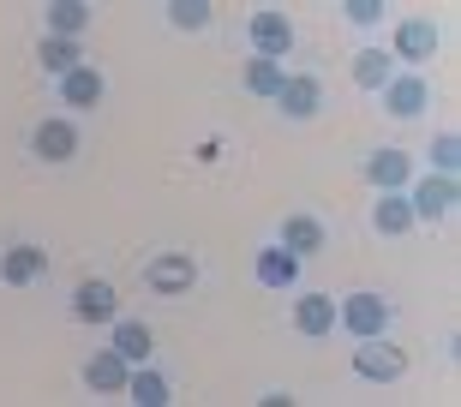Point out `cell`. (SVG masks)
<instances>
[{
    "mask_svg": "<svg viewBox=\"0 0 461 407\" xmlns=\"http://www.w3.org/2000/svg\"><path fill=\"white\" fill-rule=\"evenodd\" d=\"M342 323L354 330L359 341H377V336H384V323H390V300H384V294H348V300H342Z\"/></svg>",
    "mask_w": 461,
    "mask_h": 407,
    "instance_id": "6da1fadb",
    "label": "cell"
},
{
    "mask_svg": "<svg viewBox=\"0 0 461 407\" xmlns=\"http://www.w3.org/2000/svg\"><path fill=\"white\" fill-rule=\"evenodd\" d=\"M252 49H258V60H288V49H294L288 13H258L252 18Z\"/></svg>",
    "mask_w": 461,
    "mask_h": 407,
    "instance_id": "7a4b0ae2",
    "label": "cell"
},
{
    "mask_svg": "<svg viewBox=\"0 0 461 407\" xmlns=\"http://www.w3.org/2000/svg\"><path fill=\"white\" fill-rule=\"evenodd\" d=\"M192 276H198V270H192V252H162L150 270H144V282H150L156 294H186Z\"/></svg>",
    "mask_w": 461,
    "mask_h": 407,
    "instance_id": "3957f363",
    "label": "cell"
},
{
    "mask_svg": "<svg viewBox=\"0 0 461 407\" xmlns=\"http://www.w3.org/2000/svg\"><path fill=\"white\" fill-rule=\"evenodd\" d=\"M318 102H324L318 78H282V90H276V108H282L288 120H312V114H318Z\"/></svg>",
    "mask_w": 461,
    "mask_h": 407,
    "instance_id": "277c9868",
    "label": "cell"
},
{
    "mask_svg": "<svg viewBox=\"0 0 461 407\" xmlns=\"http://www.w3.org/2000/svg\"><path fill=\"white\" fill-rule=\"evenodd\" d=\"M258 282H264V288H294V282H300V258H294L288 246H264V252H258Z\"/></svg>",
    "mask_w": 461,
    "mask_h": 407,
    "instance_id": "5b68a950",
    "label": "cell"
},
{
    "mask_svg": "<svg viewBox=\"0 0 461 407\" xmlns=\"http://www.w3.org/2000/svg\"><path fill=\"white\" fill-rule=\"evenodd\" d=\"M31 144H36V156H42V162H72V150H78V132H72L67 120H42Z\"/></svg>",
    "mask_w": 461,
    "mask_h": 407,
    "instance_id": "8992f818",
    "label": "cell"
},
{
    "mask_svg": "<svg viewBox=\"0 0 461 407\" xmlns=\"http://www.w3.org/2000/svg\"><path fill=\"white\" fill-rule=\"evenodd\" d=\"M42 270H49V252H42V246H13V252L0 258V282H13V288L36 282Z\"/></svg>",
    "mask_w": 461,
    "mask_h": 407,
    "instance_id": "52a82bcc",
    "label": "cell"
},
{
    "mask_svg": "<svg viewBox=\"0 0 461 407\" xmlns=\"http://www.w3.org/2000/svg\"><path fill=\"white\" fill-rule=\"evenodd\" d=\"M354 372L372 377V384H390V377L408 372V359H402V348H359V354H354Z\"/></svg>",
    "mask_w": 461,
    "mask_h": 407,
    "instance_id": "ba28073f",
    "label": "cell"
},
{
    "mask_svg": "<svg viewBox=\"0 0 461 407\" xmlns=\"http://www.w3.org/2000/svg\"><path fill=\"white\" fill-rule=\"evenodd\" d=\"M413 216H426V222H438V216H449V210H456V180H449V174H438V180H426V186L413 192Z\"/></svg>",
    "mask_w": 461,
    "mask_h": 407,
    "instance_id": "9c48e42d",
    "label": "cell"
},
{
    "mask_svg": "<svg viewBox=\"0 0 461 407\" xmlns=\"http://www.w3.org/2000/svg\"><path fill=\"white\" fill-rule=\"evenodd\" d=\"M72 318L108 323L114 318V288H108V282H78V294H72Z\"/></svg>",
    "mask_w": 461,
    "mask_h": 407,
    "instance_id": "30bf717a",
    "label": "cell"
},
{
    "mask_svg": "<svg viewBox=\"0 0 461 407\" xmlns=\"http://www.w3.org/2000/svg\"><path fill=\"white\" fill-rule=\"evenodd\" d=\"M294 330H300V336H330V330H336V300L306 294V300L294 305Z\"/></svg>",
    "mask_w": 461,
    "mask_h": 407,
    "instance_id": "8fae6325",
    "label": "cell"
},
{
    "mask_svg": "<svg viewBox=\"0 0 461 407\" xmlns=\"http://www.w3.org/2000/svg\"><path fill=\"white\" fill-rule=\"evenodd\" d=\"M60 96H67V108H96L103 102V72L96 67H78L60 78Z\"/></svg>",
    "mask_w": 461,
    "mask_h": 407,
    "instance_id": "7c38bea8",
    "label": "cell"
},
{
    "mask_svg": "<svg viewBox=\"0 0 461 407\" xmlns=\"http://www.w3.org/2000/svg\"><path fill=\"white\" fill-rule=\"evenodd\" d=\"M431 49H438V31H431L426 18H408V24L395 31V54H402V60H431Z\"/></svg>",
    "mask_w": 461,
    "mask_h": 407,
    "instance_id": "4fadbf2b",
    "label": "cell"
},
{
    "mask_svg": "<svg viewBox=\"0 0 461 407\" xmlns=\"http://www.w3.org/2000/svg\"><path fill=\"white\" fill-rule=\"evenodd\" d=\"M126 377H132V372H126V359H120L114 348H108V354H96V359L85 366V384H90V390H108V395L126 390Z\"/></svg>",
    "mask_w": 461,
    "mask_h": 407,
    "instance_id": "5bb4252c",
    "label": "cell"
},
{
    "mask_svg": "<svg viewBox=\"0 0 461 407\" xmlns=\"http://www.w3.org/2000/svg\"><path fill=\"white\" fill-rule=\"evenodd\" d=\"M90 24V6L85 0H54L49 6V31L54 36H67V42H78V31Z\"/></svg>",
    "mask_w": 461,
    "mask_h": 407,
    "instance_id": "9a60e30c",
    "label": "cell"
},
{
    "mask_svg": "<svg viewBox=\"0 0 461 407\" xmlns=\"http://www.w3.org/2000/svg\"><path fill=\"white\" fill-rule=\"evenodd\" d=\"M366 180L384 186V192H395L402 180H408V156H402V150H377L372 162H366Z\"/></svg>",
    "mask_w": 461,
    "mask_h": 407,
    "instance_id": "2e32d148",
    "label": "cell"
},
{
    "mask_svg": "<svg viewBox=\"0 0 461 407\" xmlns=\"http://www.w3.org/2000/svg\"><path fill=\"white\" fill-rule=\"evenodd\" d=\"M282 246H288L294 258H306V252L324 246V228H318L312 216H288V222H282Z\"/></svg>",
    "mask_w": 461,
    "mask_h": 407,
    "instance_id": "e0dca14e",
    "label": "cell"
},
{
    "mask_svg": "<svg viewBox=\"0 0 461 407\" xmlns=\"http://www.w3.org/2000/svg\"><path fill=\"white\" fill-rule=\"evenodd\" d=\"M426 96H431V90H426V78H395V85H390V96H384V102H390V114L413 120L420 108H426Z\"/></svg>",
    "mask_w": 461,
    "mask_h": 407,
    "instance_id": "ac0fdd59",
    "label": "cell"
},
{
    "mask_svg": "<svg viewBox=\"0 0 461 407\" xmlns=\"http://www.w3.org/2000/svg\"><path fill=\"white\" fill-rule=\"evenodd\" d=\"M42 67H49L54 78H67V72L85 67V54H78V42H67V36H49V42H42Z\"/></svg>",
    "mask_w": 461,
    "mask_h": 407,
    "instance_id": "d6986e66",
    "label": "cell"
},
{
    "mask_svg": "<svg viewBox=\"0 0 461 407\" xmlns=\"http://www.w3.org/2000/svg\"><path fill=\"white\" fill-rule=\"evenodd\" d=\"M408 228H413V204L384 192V204H377V234H408Z\"/></svg>",
    "mask_w": 461,
    "mask_h": 407,
    "instance_id": "ffe728a7",
    "label": "cell"
},
{
    "mask_svg": "<svg viewBox=\"0 0 461 407\" xmlns=\"http://www.w3.org/2000/svg\"><path fill=\"white\" fill-rule=\"evenodd\" d=\"M354 85L359 90H384V85H390V60H384V49H366L354 60Z\"/></svg>",
    "mask_w": 461,
    "mask_h": 407,
    "instance_id": "44dd1931",
    "label": "cell"
},
{
    "mask_svg": "<svg viewBox=\"0 0 461 407\" xmlns=\"http://www.w3.org/2000/svg\"><path fill=\"white\" fill-rule=\"evenodd\" d=\"M126 395H132L138 407H162V402H168V384H162L156 372H132V377H126Z\"/></svg>",
    "mask_w": 461,
    "mask_h": 407,
    "instance_id": "7402d4cb",
    "label": "cell"
},
{
    "mask_svg": "<svg viewBox=\"0 0 461 407\" xmlns=\"http://www.w3.org/2000/svg\"><path fill=\"white\" fill-rule=\"evenodd\" d=\"M114 354L120 359H150V330H144V323H120L114 330Z\"/></svg>",
    "mask_w": 461,
    "mask_h": 407,
    "instance_id": "603a6c76",
    "label": "cell"
},
{
    "mask_svg": "<svg viewBox=\"0 0 461 407\" xmlns=\"http://www.w3.org/2000/svg\"><path fill=\"white\" fill-rule=\"evenodd\" d=\"M246 90H252V96H276V90H282V60H252V67H246Z\"/></svg>",
    "mask_w": 461,
    "mask_h": 407,
    "instance_id": "cb8c5ba5",
    "label": "cell"
},
{
    "mask_svg": "<svg viewBox=\"0 0 461 407\" xmlns=\"http://www.w3.org/2000/svg\"><path fill=\"white\" fill-rule=\"evenodd\" d=\"M168 18L180 31H204L210 24V0H168Z\"/></svg>",
    "mask_w": 461,
    "mask_h": 407,
    "instance_id": "d4e9b609",
    "label": "cell"
},
{
    "mask_svg": "<svg viewBox=\"0 0 461 407\" xmlns=\"http://www.w3.org/2000/svg\"><path fill=\"white\" fill-rule=\"evenodd\" d=\"M431 162H438V174H456V168H461V138L444 132L438 144H431Z\"/></svg>",
    "mask_w": 461,
    "mask_h": 407,
    "instance_id": "484cf974",
    "label": "cell"
},
{
    "mask_svg": "<svg viewBox=\"0 0 461 407\" xmlns=\"http://www.w3.org/2000/svg\"><path fill=\"white\" fill-rule=\"evenodd\" d=\"M348 18H354V24H377L384 6H377V0H348Z\"/></svg>",
    "mask_w": 461,
    "mask_h": 407,
    "instance_id": "4316f807",
    "label": "cell"
}]
</instances>
